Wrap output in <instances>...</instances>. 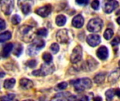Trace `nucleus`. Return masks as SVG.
<instances>
[{"label": "nucleus", "instance_id": "obj_1", "mask_svg": "<svg viewBox=\"0 0 120 101\" xmlns=\"http://www.w3.org/2000/svg\"><path fill=\"white\" fill-rule=\"evenodd\" d=\"M34 33V28L29 25H23L18 29V34L20 38L26 43L30 42L33 40Z\"/></svg>", "mask_w": 120, "mask_h": 101}, {"label": "nucleus", "instance_id": "obj_2", "mask_svg": "<svg viewBox=\"0 0 120 101\" xmlns=\"http://www.w3.org/2000/svg\"><path fill=\"white\" fill-rule=\"evenodd\" d=\"M70 83L75 87V90L77 92H82L85 89H89L92 86V82L89 78L78 79L71 81Z\"/></svg>", "mask_w": 120, "mask_h": 101}, {"label": "nucleus", "instance_id": "obj_3", "mask_svg": "<svg viewBox=\"0 0 120 101\" xmlns=\"http://www.w3.org/2000/svg\"><path fill=\"white\" fill-rule=\"evenodd\" d=\"M45 46V42L43 39L37 38L34 39L32 44L27 48V53L30 56H34L37 54L39 51Z\"/></svg>", "mask_w": 120, "mask_h": 101}, {"label": "nucleus", "instance_id": "obj_4", "mask_svg": "<svg viewBox=\"0 0 120 101\" xmlns=\"http://www.w3.org/2000/svg\"><path fill=\"white\" fill-rule=\"evenodd\" d=\"M54 65L52 63L42 64L39 70H37L32 72V75L36 77H44L48 75L52 74L54 71Z\"/></svg>", "mask_w": 120, "mask_h": 101}, {"label": "nucleus", "instance_id": "obj_5", "mask_svg": "<svg viewBox=\"0 0 120 101\" xmlns=\"http://www.w3.org/2000/svg\"><path fill=\"white\" fill-rule=\"evenodd\" d=\"M103 20L99 18H94L89 20L87 25V30L91 32H98L103 27Z\"/></svg>", "mask_w": 120, "mask_h": 101}, {"label": "nucleus", "instance_id": "obj_6", "mask_svg": "<svg viewBox=\"0 0 120 101\" xmlns=\"http://www.w3.org/2000/svg\"><path fill=\"white\" fill-rule=\"evenodd\" d=\"M119 6L116 0H104L103 2V10L106 13H111Z\"/></svg>", "mask_w": 120, "mask_h": 101}, {"label": "nucleus", "instance_id": "obj_7", "mask_svg": "<svg viewBox=\"0 0 120 101\" xmlns=\"http://www.w3.org/2000/svg\"><path fill=\"white\" fill-rule=\"evenodd\" d=\"M14 0H1V9L5 15H10L13 9Z\"/></svg>", "mask_w": 120, "mask_h": 101}, {"label": "nucleus", "instance_id": "obj_8", "mask_svg": "<svg viewBox=\"0 0 120 101\" xmlns=\"http://www.w3.org/2000/svg\"><path fill=\"white\" fill-rule=\"evenodd\" d=\"M82 58V48L81 46H77L72 51L70 56V61L72 63L75 64L79 62Z\"/></svg>", "mask_w": 120, "mask_h": 101}, {"label": "nucleus", "instance_id": "obj_9", "mask_svg": "<svg viewBox=\"0 0 120 101\" xmlns=\"http://www.w3.org/2000/svg\"><path fill=\"white\" fill-rule=\"evenodd\" d=\"M34 4L32 0H18V5L24 14H28Z\"/></svg>", "mask_w": 120, "mask_h": 101}, {"label": "nucleus", "instance_id": "obj_10", "mask_svg": "<svg viewBox=\"0 0 120 101\" xmlns=\"http://www.w3.org/2000/svg\"><path fill=\"white\" fill-rule=\"evenodd\" d=\"M56 39L60 44H66L68 42L69 36L66 29H62L58 31L56 34Z\"/></svg>", "mask_w": 120, "mask_h": 101}, {"label": "nucleus", "instance_id": "obj_11", "mask_svg": "<svg viewBox=\"0 0 120 101\" xmlns=\"http://www.w3.org/2000/svg\"><path fill=\"white\" fill-rule=\"evenodd\" d=\"M51 11H52L51 5L47 4L42 7H39L37 8L35 10V13L42 18H46L51 13Z\"/></svg>", "mask_w": 120, "mask_h": 101}, {"label": "nucleus", "instance_id": "obj_12", "mask_svg": "<svg viewBox=\"0 0 120 101\" xmlns=\"http://www.w3.org/2000/svg\"><path fill=\"white\" fill-rule=\"evenodd\" d=\"M86 42L92 47H95L100 44L101 42V37L98 34H90L86 38Z\"/></svg>", "mask_w": 120, "mask_h": 101}, {"label": "nucleus", "instance_id": "obj_13", "mask_svg": "<svg viewBox=\"0 0 120 101\" xmlns=\"http://www.w3.org/2000/svg\"><path fill=\"white\" fill-rule=\"evenodd\" d=\"M96 55L99 59L103 60H106L108 57V55H109L108 48L104 46L100 47L96 51Z\"/></svg>", "mask_w": 120, "mask_h": 101}, {"label": "nucleus", "instance_id": "obj_14", "mask_svg": "<svg viewBox=\"0 0 120 101\" xmlns=\"http://www.w3.org/2000/svg\"><path fill=\"white\" fill-rule=\"evenodd\" d=\"M19 84H20V87L24 90H29V89H32L34 86L33 82L31 80L26 79V78L21 79L19 82Z\"/></svg>", "mask_w": 120, "mask_h": 101}, {"label": "nucleus", "instance_id": "obj_15", "mask_svg": "<svg viewBox=\"0 0 120 101\" xmlns=\"http://www.w3.org/2000/svg\"><path fill=\"white\" fill-rule=\"evenodd\" d=\"M120 77V68H117L112 72L108 77V82L110 84H115Z\"/></svg>", "mask_w": 120, "mask_h": 101}, {"label": "nucleus", "instance_id": "obj_16", "mask_svg": "<svg viewBox=\"0 0 120 101\" xmlns=\"http://www.w3.org/2000/svg\"><path fill=\"white\" fill-rule=\"evenodd\" d=\"M84 22V19L82 17V15H76L72 21V25L76 27V28H81Z\"/></svg>", "mask_w": 120, "mask_h": 101}, {"label": "nucleus", "instance_id": "obj_17", "mask_svg": "<svg viewBox=\"0 0 120 101\" xmlns=\"http://www.w3.org/2000/svg\"><path fill=\"white\" fill-rule=\"evenodd\" d=\"M13 44L12 43H8V44H6L2 49V51H1L2 58L8 57V56L10 55L11 51L13 50Z\"/></svg>", "mask_w": 120, "mask_h": 101}, {"label": "nucleus", "instance_id": "obj_18", "mask_svg": "<svg viewBox=\"0 0 120 101\" xmlns=\"http://www.w3.org/2000/svg\"><path fill=\"white\" fill-rule=\"evenodd\" d=\"M85 66H86L85 68H87L88 70H94L96 69V67L98 66V63L93 58L90 57L86 60V63Z\"/></svg>", "mask_w": 120, "mask_h": 101}, {"label": "nucleus", "instance_id": "obj_19", "mask_svg": "<svg viewBox=\"0 0 120 101\" xmlns=\"http://www.w3.org/2000/svg\"><path fill=\"white\" fill-rule=\"evenodd\" d=\"M105 77H106V74L105 72L99 73V74H98V75H96L95 76V77H94V82L96 84H102L105 81Z\"/></svg>", "mask_w": 120, "mask_h": 101}, {"label": "nucleus", "instance_id": "obj_20", "mask_svg": "<svg viewBox=\"0 0 120 101\" xmlns=\"http://www.w3.org/2000/svg\"><path fill=\"white\" fill-rule=\"evenodd\" d=\"M15 84V79H8L5 80L4 83V87L6 89H12Z\"/></svg>", "mask_w": 120, "mask_h": 101}, {"label": "nucleus", "instance_id": "obj_21", "mask_svg": "<svg viewBox=\"0 0 120 101\" xmlns=\"http://www.w3.org/2000/svg\"><path fill=\"white\" fill-rule=\"evenodd\" d=\"M66 17L63 15H59L56 17V25L58 26H60V27H62L63 26L65 22H66Z\"/></svg>", "mask_w": 120, "mask_h": 101}, {"label": "nucleus", "instance_id": "obj_22", "mask_svg": "<svg viewBox=\"0 0 120 101\" xmlns=\"http://www.w3.org/2000/svg\"><path fill=\"white\" fill-rule=\"evenodd\" d=\"M22 49H23V48L20 44H16L13 49V55H15V56H18V57L20 56L22 52Z\"/></svg>", "mask_w": 120, "mask_h": 101}, {"label": "nucleus", "instance_id": "obj_23", "mask_svg": "<svg viewBox=\"0 0 120 101\" xmlns=\"http://www.w3.org/2000/svg\"><path fill=\"white\" fill-rule=\"evenodd\" d=\"M11 38V33L8 31H6V32H4L3 33L1 34L0 35V41L1 43L10 39Z\"/></svg>", "mask_w": 120, "mask_h": 101}, {"label": "nucleus", "instance_id": "obj_24", "mask_svg": "<svg viewBox=\"0 0 120 101\" xmlns=\"http://www.w3.org/2000/svg\"><path fill=\"white\" fill-rule=\"evenodd\" d=\"M115 95V89H109L105 92V96H106V101H111L113 98L114 96Z\"/></svg>", "mask_w": 120, "mask_h": 101}, {"label": "nucleus", "instance_id": "obj_25", "mask_svg": "<svg viewBox=\"0 0 120 101\" xmlns=\"http://www.w3.org/2000/svg\"><path fill=\"white\" fill-rule=\"evenodd\" d=\"M42 58L46 63H51L53 60V57L49 53H44L42 55Z\"/></svg>", "mask_w": 120, "mask_h": 101}, {"label": "nucleus", "instance_id": "obj_26", "mask_svg": "<svg viewBox=\"0 0 120 101\" xmlns=\"http://www.w3.org/2000/svg\"><path fill=\"white\" fill-rule=\"evenodd\" d=\"M113 34H114V32H113L112 30H111V29H107L105 31L103 36H104V38L106 40H110L112 37Z\"/></svg>", "mask_w": 120, "mask_h": 101}, {"label": "nucleus", "instance_id": "obj_27", "mask_svg": "<svg viewBox=\"0 0 120 101\" xmlns=\"http://www.w3.org/2000/svg\"><path fill=\"white\" fill-rule=\"evenodd\" d=\"M36 34L41 37H46L48 34V30L46 28H40L36 31Z\"/></svg>", "mask_w": 120, "mask_h": 101}, {"label": "nucleus", "instance_id": "obj_28", "mask_svg": "<svg viewBox=\"0 0 120 101\" xmlns=\"http://www.w3.org/2000/svg\"><path fill=\"white\" fill-rule=\"evenodd\" d=\"M50 49H51V51H52V53H53V54H56V53L59 51L60 47H59V46H58V44H56V43H53V44H51V47H50Z\"/></svg>", "mask_w": 120, "mask_h": 101}, {"label": "nucleus", "instance_id": "obj_29", "mask_svg": "<svg viewBox=\"0 0 120 101\" xmlns=\"http://www.w3.org/2000/svg\"><path fill=\"white\" fill-rule=\"evenodd\" d=\"M11 22L14 25H17L20 22V18L18 15H13L11 18Z\"/></svg>", "mask_w": 120, "mask_h": 101}, {"label": "nucleus", "instance_id": "obj_30", "mask_svg": "<svg viewBox=\"0 0 120 101\" xmlns=\"http://www.w3.org/2000/svg\"><path fill=\"white\" fill-rule=\"evenodd\" d=\"M68 87V83L67 82H61L58 84L56 88V91H60V90H64Z\"/></svg>", "mask_w": 120, "mask_h": 101}, {"label": "nucleus", "instance_id": "obj_31", "mask_svg": "<svg viewBox=\"0 0 120 101\" xmlns=\"http://www.w3.org/2000/svg\"><path fill=\"white\" fill-rule=\"evenodd\" d=\"M14 98H15L14 94H8L6 96L1 97V101H11L14 99Z\"/></svg>", "mask_w": 120, "mask_h": 101}, {"label": "nucleus", "instance_id": "obj_32", "mask_svg": "<svg viewBox=\"0 0 120 101\" xmlns=\"http://www.w3.org/2000/svg\"><path fill=\"white\" fill-rule=\"evenodd\" d=\"M37 60H30L29 61H27L26 63V65L27 67H29L30 68H33V67H35L37 66Z\"/></svg>", "mask_w": 120, "mask_h": 101}, {"label": "nucleus", "instance_id": "obj_33", "mask_svg": "<svg viewBox=\"0 0 120 101\" xmlns=\"http://www.w3.org/2000/svg\"><path fill=\"white\" fill-rule=\"evenodd\" d=\"M91 7L94 9V10H98L99 8V6H100V2L98 0H94L91 2Z\"/></svg>", "mask_w": 120, "mask_h": 101}, {"label": "nucleus", "instance_id": "obj_34", "mask_svg": "<svg viewBox=\"0 0 120 101\" xmlns=\"http://www.w3.org/2000/svg\"><path fill=\"white\" fill-rule=\"evenodd\" d=\"M119 44H120V36H117L112 39L111 44L112 46H117Z\"/></svg>", "mask_w": 120, "mask_h": 101}, {"label": "nucleus", "instance_id": "obj_35", "mask_svg": "<svg viewBox=\"0 0 120 101\" xmlns=\"http://www.w3.org/2000/svg\"><path fill=\"white\" fill-rule=\"evenodd\" d=\"M77 4L79 5H86L89 3V0H75Z\"/></svg>", "mask_w": 120, "mask_h": 101}, {"label": "nucleus", "instance_id": "obj_36", "mask_svg": "<svg viewBox=\"0 0 120 101\" xmlns=\"http://www.w3.org/2000/svg\"><path fill=\"white\" fill-rule=\"evenodd\" d=\"M6 28V23L4 22V20L3 19L0 20V30H3Z\"/></svg>", "mask_w": 120, "mask_h": 101}, {"label": "nucleus", "instance_id": "obj_37", "mask_svg": "<svg viewBox=\"0 0 120 101\" xmlns=\"http://www.w3.org/2000/svg\"><path fill=\"white\" fill-rule=\"evenodd\" d=\"M69 94H70V93H69V92L60 93V94H58L56 95L55 98H59V97H64V96H65V95H69Z\"/></svg>", "mask_w": 120, "mask_h": 101}, {"label": "nucleus", "instance_id": "obj_38", "mask_svg": "<svg viewBox=\"0 0 120 101\" xmlns=\"http://www.w3.org/2000/svg\"><path fill=\"white\" fill-rule=\"evenodd\" d=\"M68 101H77V97H76V96H72V95H70V96H68Z\"/></svg>", "mask_w": 120, "mask_h": 101}, {"label": "nucleus", "instance_id": "obj_39", "mask_svg": "<svg viewBox=\"0 0 120 101\" xmlns=\"http://www.w3.org/2000/svg\"><path fill=\"white\" fill-rule=\"evenodd\" d=\"M78 101H89V97L87 96H84L80 99H79Z\"/></svg>", "mask_w": 120, "mask_h": 101}, {"label": "nucleus", "instance_id": "obj_40", "mask_svg": "<svg viewBox=\"0 0 120 101\" xmlns=\"http://www.w3.org/2000/svg\"><path fill=\"white\" fill-rule=\"evenodd\" d=\"M115 90V95L117 96V97L120 98V89H116Z\"/></svg>", "mask_w": 120, "mask_h": 101}, {"label": "nucleus", "instance_id": "obj_41", "mask_svg": "<svg viewBox=\"0 0 120 101\" xmlns=\"http://www.w3.org/2000/svg\"><path fill=\"white\" fill-rule=\"evenodd\" d=\"M94 101H103V99H102V98L100 97V96H96V97L94 98Z\"/></svg>", "mask_w": 120, "mask_h": 101}, {"label": "nucleus", "instance_id": "obj_42", "mask_svg": "<svg viewBox=\"0 0 120 101\" xmlns=\"http://www.w3.org/2000/svg\"><path fill=\"white\" fill-rule=\"evenodd\" d=\"M117 23L120 25V17H119V18L117 19Z\"/></svg>", "mask_w": 120, "mask_h": 101}, {"label": "nucleus", "instance_id": "obj_43", "mask_svg": "<svg viewBox=\"0 0 120 101\" xmlns=\"http://www.w3.org/2000/svg\"><path fill=\"white\" fill-rule=\"evenodd\" d=\"M1 77L3 78V77H4V73L3 72H1Z\"/></svg>", "mask_w": 120, "mask_h": 101}, {"label": "nucleus", "instance_id": "obj_44", "mask_svg": "<svg viewBox=\"0 0 120 101\" xmlns=\"http://www.w3.org/2000/svg\"><path fill=\"white\" fill-rule=\"evenodd\" d=\"M32 101V100H27V101Z\"/></svg>", "mask_w": 120, "mask_h": 101}, {"label": "nucleus", "instance_id": "obj_45", "mask_svg": "<svg viewBox=\"0 0 120 101\" xmlns=\"http://www.w3.org/2000/svg\"><path fill=\"white\" fill-rule=\"evenodd\" d=\"M118 64H119V66H120V60L119 61V63H118Z\"/></svg>", "mask_w": 120, "mask_h": 101}, {"label": "nucleus", "instance_id": "obj_46", "mask_svg": "<svg viewBox=\"0 0 120 101\" xmlns=\"http://www.w3.org/2000/svg\"><path fill=\"white\" fill-rule=\"evenodd\" d=\"M63 101V100H58V101Z\"/></svg>", "mask_w": 120, "mask_h": 101}]
</instances>
